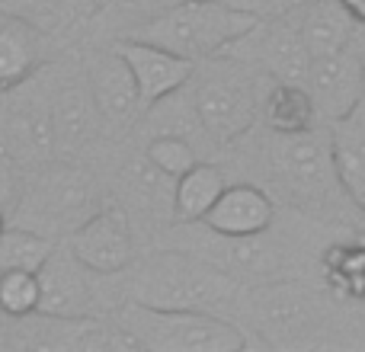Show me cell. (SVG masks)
Here are the masks:
<instances>
[{
	"label": "cell",
	"instance_id": "f546056e",
	"mask_svg": "<svg viewBox=\"0 0 365 352\" xmlns=\"http://www.w3.org/2000/svg\"><path fill=\"white\" fill-rule=\"evenodd\" d=\"M227 4L250 13V16H257V19H282V16L302 13L304 6L314 4V0H227Z\"/></svg>",
	"mask_w": 365,
	"mask_h": 352
},
{
	"label": "cell",
	"instance_id": "ba28073f",
	"mask_svg": "<svg viewBox=\"0 0 365 352\" xmlns=\"http://www.w3.org/2000/svg\"><path fill=\"white\" fill-rule=\"evenodd\" d=\"M0 147L23 167L45 164L58 151L51 96H45V90L36 83V74L10 90H0Z\"/></svg>",
	"mask_w": 365,
	"mask_h": 352
},
{
	"label": "cell",
	"instance_id": "836d02e7",
	"mask_svg": "<svg viewBox=\"0 0 365 352\" xmlns=\"http://www.w3.org/2000/svg\"><path fill=\"white\" fill-rule=\"evenodd\" d=\"M6 224H10V218H6V212H4V208H0V231H4Z\"/></svg>",
	"mask_w": 365,
	"mask_h": 352
},
{
	"label": "cell",
	"instance_id": "4316f807",
	"mask_svg": "<svg viewBox=\"0 0 365 352\" xmlns=\"http://www.w3.org/2000/svg\"><path fill=\"white\" fill-rule=\"evenodd\" d=\"M0 308L10 317H26L38 311V279L36 272H0Z\"/></svg>",
	"mask_w": 365,
	"mask_h": 352
},
{
	"label": "cell",
	"instance_id": "603a6c76",
	"mask_svg": "<svg viewBox=\"0 0 365 352\" xmlns=\"http://www.w3.org/2000/svg\"><path fill=\"white\" fill-rule=\"evenodd\" d=\"M177 0H96L93 6V23L100 26L103 32H113L119 38H128L148 26L151 19H158L164 10Z\"/></svg>",
	"mask_w": 365,
	"mask_h": 352
},
{
	"label": "cell",
	"instance_id": "277c9868",
	"mask_svg": "<svg viewBox=\"0 0 365 352\" xmlns=\"http://www.w3.org/2000/svg\"><path fill=\"white\" fill-rule=\"evenodd\" d=\"M115 321L151 352H237L250 343L237 323L212 311H167L125 301Z\"/></svg>",
	"mask_w": 365,
	"mask_h": 352
},
{
	"label": "cell",
	"instance_id": "4dcf8cb0",
	"mask_svg": "<svg viewBox=\"0 0 365 352\" xmlns=\"http://www.w3.org/2000/svg\"><path fill=\"white\" fill-rule=\"evenodd\" d=\"M10 336H13V317L0 308V349H10Z\"/></svg>",
	"mask_w": 365,
	"mask_h": 352
},
{
	"label": "cell",
	"instance_id": "1f68e13d",
	"mask_svg": "<svg viewBox=\"0 0 365 352\" xmlns=\"http://www.w3.org/2000/svg\"><path fill=\"white\" fill-rule=\"evenodd\" d=\"M340 4H343V10H346L349 16L365 29V0H340Z\"/></svg>",
	"mask_w": 365,
	"mask_h": 352
},
{
	"label": "cell",
	"instance_id": "ac0fdd59",
	"mask_svg": "<svg viewBox=\"0 0 365 352\" xmlns=\"http://www.w3.org/2000/svg\"><path fill=\"white\" fill-rule=\"evenodd\" d=\"M173 192L177 180L164 173L158 164H151L148 154L125 160L119 170V195L125 199L128 208L141 214H170L173 218Z\"/></svg>",
	"mask_w": 365,
	"mask_h": 352
},
{
	"label": "cell",
	"instance_id": "9a60e30c",
	"mask_svg": "<svg viewBox=\"0 0 365 352\" xmlns=\"http://www.w3.org/2000/svg\"><path fill=\"white\" fill-rule=\"evenodd\" d=\"M103 115L90 93L87 77L64 81L51 90V128H55V147L64 154L83 151L93 145L103 132Z\"/></svg>",
	"mask_w": 365,
	"mask_h": 352
},
{
	"label": "cell",
	"instance_id": "7c38bea8",
	"mask_svg": "<svg viewBox=\"0 0 365 352\" xmlns=\"http://www.w3.org/2000/svg\"><path fill=\"white\" fill-rule=\"evenodd\" d=\"M304 87L311 90L321 119L336 122L346 115L359 100H365V71L356 42L334 55L311 58V68L304 74Z\"/></svg>",
	"mask_w": 365,
	"mask_h": 352
},
{
	"label": "cell",
	"instance_id": "3957f363",
	"mask_svg": "<svg viewBox=\"0 0 365 352\" xmlns=\"http://www.w3.org/2000/svg\"><path fill=\"white\" fill-rule=\"evenodd\" d=\"M257 23V16L231 6L227 0H177L170 10H164L128 38L160 45L199 64L205 58L225 55Z\"/></svg>",
	"mask_w": 365,
	"mask_h": 352
},
{
	"label": "cell",
	"instance_id": "f1b7e54d",
	"mask_svg": "<svg viewBox=\"0 0 365 352\" xmlns=\"http://www.w3.org/2000/svg\"><path fill=\"white\" fill-rule=\"evenodd\" d=\"M0 13L23 16L36 23L38 29H48L58 19V0H0Z\"/></svg>",
	"mask_w": 365,
	"mask_h": 352
},
{
	"label": "cell",
	"instance_id": "6da1fadb",
	"mask_svg": "<svg viewBox=\"0 0 365 352\" xmlns=\"http://www.w3.org/2000/svg\"><path fill=\"white\" fill-rule=\"evenodd\" d=\"M128 301L167 311H221L237 308L244 298L240 282L225 269L212 266L195 253L173 247L145 257L141 263L128 266Z\"/></svg>",
	"mask_w": 365,
	"mask_h": 352
},
{
	"label": "cell",
	"instance_id": "ffe728a7",
	"mask_svg": "<svg viewBox=\"0 0 365 352\" xmlns=\"http://www.w3.org/2000/svg\"><path fill=\"white\" fill-rule=\"evenodd\" d=\"M259 119L276 135H302L317 128V103L311 90L298 81H269L259 106Z\"/></svg>",
	"mask_w": 365,
	"mask_h": 352
},
{
	"label": "cell",
	"instance_id": "4fadbf2b",
	"mask_svg": "<svg viewBox=\"0 0 365 352\" xmlns=\"http://www.w3.org/2000/svg\"><path fill=\"white\" fill-rule=\"evenodd\" d=\"M87 83L93 93L100 115L109 128H128L145 115V103H141L138 83L128 68V61L119 55V48L96 51L87 64Z\"/></svg>",
	"mask_w": 365,
	"mask_h": 352
},
{
	"label": "cell",
	"instance_id": "8fae6325",
	"mask_svg": "<svg viewBox=\"0 0 365 352\" xmlns=\"http://www.w3.org/2000/svg\"><path fill=\"white\" fill-rule=\"evenodd\" d=\"M68 247L96 276H119V272H128V266L138 257L132 221L115 205L96 208L77 231L68 234Z\"/></svg>",
	"mask_w": 365,
	"mask_h": 352
},
{
	"label": "cell",
	"instance_id": "484cf974",
	"mask_svg": "<svg viewBox=\"0 0 365 352\" xmlns=\"http://www.w3.org/2000/svg\"><path fill=\"white\" fill-rule=\"evenodd\" d=\"M324 272L340 279V291L346 295H365V244H343L324 257Z\"/></svg>",
	"mask_w": 365,
	"mask_h": 352
},
{
	"label": "cell",
	"instance_id": "30bf717a",
	"mask_svg": "<svg viewBox=\"0 0 365 352\" xmlns=\"http://www.w3.org/2000/svg\"><path fill=\"white\" fill-rule=\"evenodd\" d=\"M38 279V314L48 317H93L100 304L96 272L74 257L68 244L55 247L36 272Z\"/></svg>",
	"mask_w": 365,
	"mask_h": 352
},
{
	"label": "cell",
	"instance_id": "cb8c5ba5",
	"mask_svg": "<svg viewBox=\"0 0 365 352\" xmlns=\"http://www.w3.org/2000/svg\"><path fill=\"white\" fill-rule=\"evenodd\" d=\"M55 247L58 240L45 237V234L19 224H6L0 231V272H38Z\"/></svg>",
	"mask_w": 365,
	"mask_h": 352
},
{
	"label": "cell",
	"instance_id": "83f0119b",
	"mask_svg": "<svg viewBox=\"0 0 365 352\" xmlns=\"http://www.w3.org/2000/svg\"><path fill=\"white\" fill-rule=\"evenodd\" d=\"M23 164L0 147V208L6 212V218H13V212H16L19 199H23Z\"/></svg>",
	"mask_w": 365,
	"mask_h": 352
},
{
	"label": "cell",
	"instance_id": "8992f818",
	"mask_svg": "<svg viewBox=\"0 0 365 352\" xmlns=\"http://www.w3.org/2000/svg\"><path fill=\"white\" fill-rule=\"evenodd\" d=\"M237 308H244L247 321L269 346H308L327 327L324 298L302 282H259Z\"/></svg>",
	"mask_w": 365,
	"mask_h": 352
},
{
	"label": "cell",
	"instance_id": "7402d4cb",
	"mask_svg": "<svg viewBox=\"0 0 365 352\" xmlns=\"http://www.w3.org/2000/svg\"><path fill=\"white\" fill-rule=\"evenodd\" d=\"M225 189H227L225 170H218L215 164H195L192 170H186L177 180V192H173V221H180V224L202 221Z\"/></svg>",
	"mask_w": 365,
	"mask_h": 352
},
{
	"label": "cell",
	"instance_id": "e0dca14e",
	"mask_svg": "<svg viewBox=\"0 0 365 352\" xmlns=\"http://www.w3.org/2000/svg\"><path fill=\"white\" fill-rule=\"evenodd\" d=\"M330 147L334 167L346 199L365 212V100H359L346 115L330 122Z\"/></svg>",
	"mask_w": 365,
	"mask_h": 352
},
{
	"label": "cell",
	"instance_id": "d6986e66",
	"mask_svg": "<svg viewBox=\"0 0 365 352\" xmlns=\"http://www.w3.org/2000/svg\"><path fill=\"white\" fill-rule=\"evenodd\" d=\"M42 64V29L23 16L0 13V90L38 74Z\"/></svg>",
	"mask_w": 365,
	"mask_h": 352
},
{
	"label": "cell",
	"instance_id": "5b68a950",
	"mask_svg": "<svg viewBox=\"0 0 365 352\" xmlns=\"http://www.w3.org/2000/svg\"><path fill=\"white\" fill-rule=\"evenodd\" d=\"M96 208H100V199H96L93 176L74 164L45 160L42 170L23 186V199H19L10 224L29 227V231L58 240L77 231Z\"/></svg>",
	"mask_w": 365,
	"mask_h": 352
},
{
	"label": "cell",
	"instance_id": "5bb4252c",
	"mask_svg": "<svg viewBox=\"0 0 365 352\" xmlns=\"http://www.w3.org/2000/svg\"><path fill=\"white\" fill-rule=\"evenodd\" d=\"M115 48H119V55L132 68L145 109H151L154 103L170 96L173 90L186 87L195 74V61L177 55V51L160 48V45L141 42V38H119Z\"/></svg>",
	"mask_w": 365,
	"mask_h": 352
},
{
	"label": "cell",
	"instance_id": "7a4b0ae2",
	"mask_svg": "<svg viewBox=\"0 0 365 352\" xmlns=\"http://www.w3.org/2000/svg\"><path fill=\"white\" fill-rule=\"evenodd\" d=\"M266 83L257 68L237 61V58H205L189 81V93H192L195 113H199L208 138L218 145L244 138L259 115Z\"/></svg>",
	"mask_w": 365,
	"mask_h": 352
},
{
	"label": "cell",
	"instance_id": "44dd1931",
	"mask_svg": "<svg viewBox=\"0 0 365 352\" xmlns=\"http://www.w3.org/2000/svg\"><path fill=\"white\" fill-rule=\"evenodd\" d=\"M298 16V29H302V38L308 45L311 58L321 55H334V51H343L359 38L362 26L343 10L340 0H314L308 4Z\"/></svg>",
	"mask_w": 365,
	"mask_h": 352
},
{
	"label": "cell",
	"instance_id": "52a82bcc",
	"mask_svg": "<svg viewBox=\"0 0 365 352\" xmlns=\"http://www.w3.org/2000/svg\"><path fill=\"white\" fill-rule=\"evenodd\" d=\"M272 135L269 145V170L272 180L295 195L298 202H334L336 192H343L334 167V147L330 132H302V135ZM346 195V192H343Z\"/></svg>",
	"mask_w": 365,
	"mask_h": 352
},
{
	"label": "cell",
	"instance_id": "d4e9b609",
	"mask_svg": "<svg viewBox=\"0 0 365 352\" xmlns=\"http://www.w3.org/2000/svg\"><path fill=\"white\" fill-rule=\"evenodd\" d=\"M145 154L151 157V164H158L164 173H170L173 180H180L186 170H192L199 164V154H195V145L180 135H154L148 138Z\"/></svg>",
	"mask_w": 365,
	"mask_h": 352
},
{
	"label": "cell",
	"instance_id": "2e32d148",
	"mask_svg": "<svg viewBox=\"0 0 365 352\" xmlns=\"http://www.w3.org/2000/svg\"><path fill=\"white\" fill-rule=\"evenodd\" d=\"M272 221H276L272 195L253 182H237L218 195V202L208 208L202 224L225 237H253V234L269 231Z\"/></svg>",
	"mask_w": 365,
	"mask_h": 352
},
{
	"label": "cell",
	"instance_id": "d6a6232c",
	"mask_svg": "<svg viewBox=\"0 0 365 352\" xmlns=\"http://www.w3.org/2000/svg\"><path fill=\"white\" fill-rule=\"evenodd\" d=\"M356 48H359V58H362V71H365V36L359 32V38H356Z\"/></svg>",
	"mask_w": 365,
	"mask_h": 352
},
{
	"label": "cell",
	"instance_id": "9c48e42d",
	"mask_svg": "<svg viewBox=\"0 0 365 352\" xmlns=\"http://www.w3.org/2000/svg\"><path fill=\"white\" fill-rule=\"evenodd\" d=\"M225 55L257 68L269 81L304 83V74L311 68V51L302 38V29H298V16L259 19Z\"/></svg>",
	"mask_w": 365,
	"mask_h": 352
}]
</instances>
